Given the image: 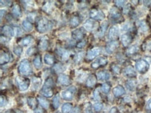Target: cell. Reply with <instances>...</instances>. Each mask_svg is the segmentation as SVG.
I'll list each match as a JSON object with an SVG mask.
<instances>
[{
    "label": "cell",
    "mask_w": 151,
    "mask_h": 113,
    "mask_svg": "<svg viewBox=\"0 0 151 113\" xmlns=\"http://www.w3.org/2000/svg\"><path fill=\"white\" fill-rule=\"evenodd\" d=\"M51 28H52V24L46 17H39L36 22V29L40 33L47 32L51 29Z\"/></svg>",
    "instance_id": "obj_1"
},
{
    "label": "cell",
    "mask_w": 151,
    "mask_h": 113,
    "mask_svg": "<svg viewBox=\"0 0 151 113\" xmlns=\"http://www.w3.org/2000/svg\"><path fill=\"white\" fill-rule=\"evenodd\" d=\"M54 85V82L52 79L48 78L44 83L43 87L40 92L44 96L46 97H51L53 95V91H52V87Z\"/></svg>",
    "instance_id": "obj_2"
},
{
    "label": "cell",
    "mask_w": 151,
    "mask_h": 113,
    "mask_svg": "<svg viewBox=\"0 0 151 113\" xmlns=\"http://www.w3.org/2000/svg\"><path fill=\"white\" fill-rule=\"evenodd\" d=\"M19 72L22 75H27L31 72V68L30 66V63L28 61V60H22L20 62L18 67Z\"/></svg>",
    "instance_id": "obj_3"
},
{
    "label": "cell",
    "mask_w": 151,
    "mask_h": 113,
    "mask_svg": "<svg viewBox=\"0 0 151 113\" xmlns=\"http://www.w3.org/2000/svg\"><path fill=\"white\" fill-rule=\"evenodd\" d=\"M135 67H136V69L141 74H144L146 72H148L149 68H150V65L145 60L140 59L136 61Z\"/></svg>",
    "instance_id": "obj_4"
},
{
    "label": "cell",
    "mask_w": 151,
    "mask_h": 113,
    "mask_svg": "<svg viewBox=\"0 0 151 113\" xmlns=\"http://www.w3.org/2000/svg\"><path fill=\"white\" fill-rule=\"evenodd\" d=\"M77 89L74 86L68 88L66 90H64L61 92V96L64 100L66 101H71L74 98V95L76 92Z\"/></svg>",
    "instance_id": "obj_5"
},
{
    "label": "cell",
    "mask_w": 151,
    "mask_h": 113,
    "mask_svg": "<svg viewBox=\"0 0 151 113\" xmlns=\"http://www.w3.org/2000/svg\"><path fill=\"white\" fill-rule=\"evenodd\" d=\"M16 82L19 87V89L21 91L27 90L29 87V85H30V81L29 79L22 77H17Z\"/></svg>",
    "instance_id": "obj_6"
},
{
    "label": "cell",
    "mask_w": 151,
    "mask_h": 113,
    "mask_svg": "<svg viewBox=\"0 0 151 113\" xmlns=\"http://www.w3.org/2000/svg\"><path fill=\"white\" fill-rule=\"evenodd\" d=\"M109 18L111 19L112 22H120L123 17L120 11L118 10V8H115V7H113V8H112V9L110 10Z\"/></svg>",
    "instance_id": "obj_7"
},
{
    "label": "cell",
    "mask_w": 151,
    "mask_h": 113,
    "mask_svg": "<svg viewBox=\"0 0 151 113\" xmlns=\"http://www.w3.org/2000/svg\"><path fill=\"white\" fill-rule=\"evenodd\" d=\"M90 16L91 18L94 19H99V20H102L104 19L105 15L104 13L100 10L97 9H92L90 12Z\"/></svg>",
    "instance_id": "obj_8"
},
{
    "label": "cell",
    "mask_w": 151,
    "mask_h": 113,
    "mask_svg": "<svg viewBox=\"0 0 151 113\" xmlns=\"http://www.w3.org/2000/svg\"><path fill=\"white\" fill-rule=\"evenodd\" d=\"M107 59L105 57H99L93 63L91 64V67L94 69H98L100 67L104 66V65H107Z\"/></svg>",
    "instance_id": "obj_9"
},
{
    "label": "cell",
    "mask_w": 151,
    "mask_h": 113,
    "mask_svg": "<svg viewBox=\"0 0 151 113\" xmlns=\"http://www.w3.org/2000/svg\"><path fill=\"white\" fill-rule=\"evenodd\" d=\"M57 52L58 55L60 56L63 61H67L68 58H69L70 56H71V52H70L69 51L66 50V49H65L61 48V47H59V48L57 49Z\"/></svg>",
    "instance_id": "obj_10"
},
{
    "label": "cell",
    "mask_w": 151,
    "mask_h": 113,
    "mask_svg": "<svg viewBox=\"0 0 151 113\" xmlns=\"http://www.w3.org/2000/svg\"><path fill=\"white\" fill-rule=\"evenodd\" d=\"M123 75L125 76L128 77V78H132L135 77L136 76V72L135 71V70L131 65L126 67L123 70Z\"/></svg>",
    "instance_id": "obj_11"
},
{
    "label": "cell",
    "mask_w": 151,
    "mask_h": 113,
    "mask_svg": "<svg viewBox=\"0 0 151 113\" xmlns=\"http://www.w3.org/2000/svg\"><path fill=\"white\" fill-rule=\"evenodd\" d=\"M101 52V49L100 47H95L94 49H91L88 52L87 54V59L88 60H92L96 56H98Z\"/></svg>",
    "instance_id": "obj_12"
},
{
    "label": "cell",
    "mask_w": 151,
    "mask_h": 113,
    "mask_svg": "<svg viewBox=\"0 0 151 113\" xmlns=\"http://www.w3.org/2000/svg\"><path fill=\"white\" fill-rule=\"evenodd\" d=\"M58 83L62 85H69L71 84V79L68 75L61 74L57 79Z\"/></svg>",
    "instance_id": "obj_13"
},
{
    "label": "cell",
    "mask_w": 151,
    "mask_h": 113,
    "mask_svg": "<svg viewBox=\"0 0 151 113\" xmlns=\"http://www.w3.org/2000/svg\"><path fill=\"white\" fill-rule=\"evenodd\" d=\"M118 42L117 41H115V40H114V41H111L108 42L106 47L107 52L108 54H112V53L118 47Z\"/></svg>",
    "instance_id": "obj_14"
},
{
    "label": "cell",
    "mask_w": 151,
    "mask_h": 113,
    "mask_svg": "<svg viewBox=\"0 0 151 113\" xmlns=\"http://www.w3.org/2000/svg\"><path fill=\"white\" fill-rule=\"evenodd\" d=\"M119 34V30L117 26H114L110 28L109 31L108 33V38L110 40H114V39L117 38Z\"/></svg>",
    "instance_id": "obj_15"
},
{
    "label": "cell",
    "mask_w": 151,
    "mask_h": 113,
    "mask_svg": "<svg viewBox=\"0 0 151 113\" xmlns=\"http://www.w3.org/2000/svg\"><path fill=\"white\" fill-rule=\"evenodd\" d=\"M96 25L97 24L94 19H87L84 24V27L87 31H92L96 27Z\"/></svg>",
    "instance_id": "obj_16"
},
{
    "label": "cell",
    "mask_w": 151,
    "mask_h": 113,
    "mask_svg": "<svg viewBox=\"0 0 151 113\" xmlns=\"http://www.w3.org/2000/svg\"><path fill=\"white\" fill-rule=\"evenodd\" d=\"M121 42H122L124 47H127L131 43L132 38V36L128 34V33H125V34H123L121 36Z\"/></svg>",
    "instance_id": "obj_17"
},
{
    "label": "cell",
    "mask_w": 151,
    "mask_h": 113,
    "mask_svg": "<svg viewBox=\"0 0 151 113\" xmlns=\"http://www.w3.org/2000/svg\"><path fill=\"white\" fill-rule=\"evenodd\" d=\"M97 77L100 81H107L110 79V74L107 71H100L97 73Z\"/></svg>",
    "instance_id": "obj_18"
},
{
    "label": "cell",
    "mask_w": 151,
    "mask_h": 113,
    "mask_svg": "<svg viewBox=\"0 0 151 113\" xmlns=\"http://www.w3.org/2000/svg\"><path fill=\"white\" fill-rule=\"evenodd\" d=\"M84 31H82V29H76L72 32V36H73V38L75 39V40H82V39L84 38Z\"/></svg>",
    "instance_id": "obj_19"
},
{
    "label": "cell",
    "mask_w": 151,
    "mask_h": 113,
    "mask_svg": "<svg viewBox=\"0 0 151 113\" xmlns=\"http://www.w3.org/2000/svg\"><path fill=\"white\" fill-rule=\"evenodd\" d=\"M2 33L7 37H13L15 35L14 29H12L10 26L6 25L2 28Z\"/></svg>",
    "instance_id": "obj_20"
},
{
    "label": "cell",
    "mask_w": 151,
    "mask_h": 113,
    "mask_svg": "<svg viewBox=\"0 0 151 113\" xmlns=\"http://www.w3.org/2000/svg\"><path fill=\"white\" fill-rule=\"evenodd\" d=\"M38 47L41 50H46L48 47V38L46 36H44L40 40L39 44H38Z\"/></svg>",
    "instance_id": "obj_21"
},
{
    "label": "cell",
    "mask_w": 151,
    "mask_h": 113,
    "mask_svg": "<svg viewBox=\"0 0 151 113\" xmlns=\"http://www.w3.org/2000/svg\"><path fill=\"white\" fill-rule=\"evenodd\" d=\"M113 93L114 96L118 97L123 95L125 93V90L123 87H122V86L121 85H118L113 89Z\"/></svg>",
    "instance_id": "obj_22"
},
{
    "label": "cell",
    "mask_w": 151,
    "mask_h": 113,
    "mask_svg": "<svg viewBox=\"0 0 151 113\" xmlns=\"http://www.w3.org/2000/svg\"><path fill=\"white\" fill-rule=\"evenodd\" d=\"M44 62L47 65H52L54 63V56L50 54H46L44 56Z\"/></svg>",
    "instance_id": "obj_23"
},
{
    "label": "cell",
    "mask_w": 151,
    "mask_h": 113,
    "mask_svg": "<svg viewBox=\"0 0 151 113\" xmlns=\"http://www.w3.org/2000/svg\"><path fill=\"white\" fill-rule=\"evenodd\" d=\"M22 25L24 31H26L27 32H29V31H31L33 29L32 24L28 19H24L23 22H22Z\"/></svg>",
    "instance_id": "obj_24"
},
{
    "label": "cell",
    "mask_w": 151,
    "mask_h": 113,
    "mask_svg": "<svg viewBox=\"0 0 151 113\" xmlns=\"http://www.w3.org/2000/svg\"><path fill=\"white\" fill-rule=\"evenodd\" d=\"M107 26H108L107 22H105L104 23H103L100 28V29L98 30L97 33V36L98 37H103V35L105 34V33L106 32V30L107 29Z\"/></svg>",
    "instance_id": "obj_25"
},
{
    "label": "cell",
    "mask_w": 151,
    "mask_h": 113,
    "mask_svg": "<svg viewBox=\"0 0 151 113\" xmlns=\"http://www.w3.org/2000/svg\"><path fill=\"white\" fill-rule=\"evenodd\" d=\"M33 41H34V39H33L32 37L31 36H28L27 37H25V38H24L22 40H21L20 44L21 45L24 46V47H27V46L31 45V44L33 42Z\"/></svg>",
    "instance_id": "obj_26"
},
{
    "label": "cell",
    "mask_w": 151,
    "mask_h": 113,
    "mask_svg": "<svg viewBox=\"0 0 151 113\" xmlns=\"http://www.w3.org/2000/svg\"><path fill=\"white\" fill-rule=\"evenodd\" d=\"M12 13L15 17H20L22 16V11H21L20 7L19 5L15 4V6L13 7V9H12Z\"/></svg>",
    "instance_id": "obj_27"
},
{
    "label": "cell",
    "mask_w": 151,
    "mask_h": 113,
    "mask_svg": "<svg viewBox=\"0 0 151 113\" xmlns=\"http://www.w3.org/2000/svg\"><path fill=\"white\" fill-rule=\"evenodd\" d=\"M96 83V78L94 74L90 75L89 76V78L87 79V85L88 87L91 88L94 87V86Z\"/></svg>",
    "instance_id": "obj_28"
},
{
    "label": "cell",
    "mask_w": 151,
    "mask_h": 113,
    "mask_svg": "<svg viewBox=\"0 0 151 113\" xmlns=\"http://www.w3.org/2000/svg\"><path fill=\"white\" fill-rule=\"evenodd\" d=\"M38 103L40 104V105H41L42 107H43V108L45 109H47L50 106V103H49L48 101H47L46 99L43 98V97H38Z\"/></svg>",
    "instance_id": "obj_29"
},
{
    "label": "cell",
    "mask_w": 151,
    "mask_h": 113,
    "mask_svg": "<svg viewBox=\"0 0 151 113\" xmlns=\"http://www.w3.org/2000/svg\"><path fill=\"white\" fill-rule=\"evenodd\" d=\"M37 100L38 99L34 98V97H29V98L27 99L28 105H29V107L33 109L37 108L36 107V106H37Z\"/></svg>",
    "instance_id": "obj_30"
},
{
    "label": "cell",
    "mask_w": 151,
    "mask_h": 113,
    "mask_svg": "<svg viewBox=\"0 0 151 113\" xmlns=\"http://www.w3.org/2000/svg\"><path fill=\"white\" fill-rule=\"evenodd\" d=\"M10 61V56L9 54L6 52L1 53V65L6 64Z\"/></svg>",
    "instance_id": "obj_31"
},
{
    "label": "cell",
    "mask_w": 151,
    "mask_h": 113,
    "mask_svg": "<svg viewBox=\"0 0 151 113\" xmlns=\"http://www.w3.org/2000/svg\"><path fill=\"white\" fill-rule=\"evenodd\" d=\"M73 109V105L71 103H65L62 105L61 111L63 113H70Z\"/></svg>",
    "instance_id": "obj_32"
},
{
    "label": "cell",
    "mask_w": 151,
    "mask_h": 113,
    "mask_svg": "<svg viewBox=\"0 0 151 113\" xmlns=\"http://www.w3.org/2000/svg\"><path fill=\"white\" fill-rule=\"evenodd\" d=\"M80 19L77 16H73L71 19L70 21V25L71 26V27H76L80 24Z\"/></svg>",
    "instance_id": "obj_33"
},
{
    "label": "cell",
    "mask_w": 151,
    "mask_h": 113,
    "mask_svg": "<svg viewBox=\"0 0 151 113\" xmlns=\"http://www.w3.org/2000/svg\"><path fill=\"white\" fill-rule=\"evenodd\" d=\"M139 51V47L137 45H132L130 47L127 49V54L129 56L133 55V54H136Z\"/></svg>",
    "instance_id": "obj_34"
},
{
    "label": "cell",
    "mask_w": 151,
    "mask_h": 113,
    "mask_svg": "<svg viewBox=\"0 0 151 113\" xmlns=\"http://www.w3.org/2000/svg\"><path fill=\"white\" fill-rule=\"evenodd\" d=\"M54 71L56 72V73L59 74L61 73L62 72H64L65 70V67L62 64H60V63H58V64L55 65L53 68Z\"/></svg>",
    "instance_id": "obj_35"
},
{
    "label": "cell",
    "mask_w": 151,
    "mask_h": 113,
    "mask_svg": "<svg viewBox=\"0 0 151 113\" xmlns=\"http://www.w3.org/2000/svg\"><path fill=\"white\" fill-rule=\"evenodd\" d=\"M34 65L35 66V68L36 69H39L41 68V58L39 55H38L36 58H34Z\"/></svg>",
    "instance_id": "obj_36"
},
{
    "label": "cell",
    "mask_w": 151,
    "mask_h": 113,
    "mask_svg": "<svg viewBox=\"0 0 151 113\" xmlns=\"http://www.w3.org/2000/svg\"><path fill=\"white\" fill-rule=\"evenodd\" d=\"M139 27L141 31L143 33L147 32L148 30V26H147V24H145V22H143V21H141V22H139Z\"/></svg>",
    "instance_id": "obj_37"
},
{
    "label": "cell",
    "mask_w": 151,
    "mask_h": 113,
    "mask_svg": "<svg viewBox=\"0 0 151 113\" xmlns=\"http://www.w3.org/2000/svg\"><path fill=\"white\" fill-rule=\"evenodd\" d=\"M125 85L128 90H134L135 87H136V82L133 80H130L128 81L125 83Z\"/></svg>",
    "instance_id": "obj_38"
},
{
    "label": "cell",
    "mask_w": 151,
    "mask_h": 113,
    "mask_svg": "<svg viewBox=\"0 0 151 113\" xmlns=\"http://www.w3.org/2000/svg\"><path fill=\"white\" fill-rule=\"evenodd\" d=\"M84 54H85V52H84L77 53V54H76V56H75V63H80V62L82 60V58H84Z\"/></svg>",
    "instance_id": "obj_39"
},
{
    "label": "cell",
    "mask_w": 151,
    "mask_h": 113,
    "mask_svg": "<svg viewBox=\"0 0 151 113\" xmlns=\"http://www.w3.org/2000/svg\"><path fill=\"white\" fill-rule=\"evenodd\" d=\"M59 94H57L54 97L53 99V106L54 108L57 109L59 106V102H60V98H59Z\"/></svg>",
    "instance_id": "obj_40"
},
{
    "label": "cell",
    "mask_w": 151,
    "mask_h": 113,
    "mask_svg": "<svg viewBox=\"0 0 151 113\" xmlns=\"http://www.w3.org/2000/svg\"><path fill=\"white\" fill-rule=\"evenodd\" d=\"M13 53L17 56H20L22 53V48L20 46H15L13 48Z\"/></svg>",
    "instance_id": "obj_41"
},
{
    "label": "cell",
    "mask_w": 151,
    "mask_h": 113,
    "mask_svg": "<svg viewBox=\"0 0 151 113\" xmlns=\"http://www.w3.org/2000/svg\"><path fill=\"white\" fill-rule=\"evenodd\" d=\"M101 90L105 94H107L110 90V85L108 83H105L103 84V85H102Z\"/></svg>",
    "instance_id": "obj_42"
},
{
    "label": "cell",
    "mask_w": 151,
    "mask_h": 113,
    "mask_svg": "<svg viewBox=\"0 0 151 113\" xmlns=\"http://www.w3.org/2000/svg\"><path fill=\"white\" fill-rule=\"evenodd\" d=\"M103 107V105L101 103H96V104H94V108L96 112H100V111H101Z\"/></svg>",
    "instance_id": "obj_43"
},
{
    "label": "cell",
    "mask_w": 151,
    "mask_h": 113,
    "mask_svg": "<svg viewBox=\"0 0 151 113\" xmlns=\"http://www.w3.org/2000/svg\"><path fill=\"white\" fill-rule=\"evenodd\" d=\"M14 33H15V36L17 37L22 36L23 34V32H22V29L20 27H15L14 29Z\"/></svg>",
    "instance_id": "obj_44"
},
{
    "label": "cell",
    "mask_w": 151,
    "mask_h": 113,
    "mask_svg": "<svg viewBox=\"0 0 151 113\" xmlns=\"http://www.w3.org/2000/svg\"><path fill=\"white\" fill-rule=\"evenodd\" d=\"M32 82H33V83H34V87L38 88V85H39L40 83V79H39V78H36V77L33 78Z\"/></svg>",
    "instance_id": "obj_45"
},
{
    "label": "cell",
    "mask_w": 151,
    "mask_h": 113,
    "mask_svg": "<svg viewBox=\"0 0 151 113\" xmlns=\"http://www.w3.org/2000/svg\"><path fill=\"white\" fill-rule=\"evenodd\" d=\"M36 47H30V48H29L27 49V54L28 56H31V55H33L34 53H36Z\"/></svg>",
    "instance_id": "obj_46"
},
{
    "label": "cell",
    "mask_w": 151,
    "mask_h": 113,
    "mask_svg": "<svg viewBox=\"0 0 151 113\" xmlns=\"http://www.w3.org/2000/svg\"><path fill=\"white\" fill-rule=\"evenodd\" d=\"M94 96L95 99H96V100H100V95L99 89H96V90L94 91Z\"/></svg>",
    "instance_id": "obj_47"
},
{
    "label": "cell",
    "mask_w": 151,
    "mask_h": 113,
    "mask_svg": "<svg viewBox=\"0 0 151 113\" xmlns=\"http://www.w3.org/2000/svg\"><path fill=\"white\" fill-rule=\"evenodd\" d=\"M85 113H93L92 111V107L90 103H88L87 107L85 108Z\"/></svg>",
    "instance_id": "obj_48"
},
{
    "label": "cell",
    "mask_w": 151,
    "mask_h": 113,
    "mask_svg": "<svg viewBox=\"0 0 151 113\" xmlns=\"http://www.w3.org/2000/svg\"><path fill=\"white\" fill-rule=\"evenodd\" d=\"M11 4V1H1V6H6L7 5V6H9Z\"/></svg>",
    "instance_id": "obj_49"
},
{
    "label": "cell",
    "mask_w": 151,
    "mask_h": 113,
    "mask_svg": "<svg viewBox=\"0 0 151 113\" xmlns=\"http://www.w3.org/2000/svg\"><path fill=\"white\" fill-rule=\"evenodd\" d=\"M115 3L117 6L122 7L123 6V5L125 3V1H116Z\"/></svg>",
    "instance_id": "obj_50"
},
{
    "label": "cell",
    "mask_w": 151,
    "mask_h": 113,
    "mask_svg": "<svg viewBox=\"0 0 151 113\" xmlns=\"http://www.w3.org/2000/svg\"><path fill=\"white\" fill-rule=\"evenodd\" d=\"M130 10V4H127V6L124 8V10H123V13L125 14H127L129 13Z\"/></svg>",
    "instance_id": "obj_51"
},
{
    "label": "cell",
    "mask_w": 151,
    "mask_h": 113,
    "mask_svg": "<svg viewBox=\"0 0 151 113\" xmlns=\"http://www.w3.org/2000/svg\"><path fill=\"white\" fill-rule=\"evenodd\" d=\"M6 103V101L5 99V97L1 96V107H3Z\"/></svg>",
    "instance_id": "obj_52"
},
{
    "label": "cell",
    "mask_w": 151,
    "mask_h": 113,
    "mask_svg": "<svg viewBox=\"0 0 151 113\" xmlns=\"http://www.w3.org/2000/svg\"><path fill=\"white\" fill-rule=\"evenodd\" d=\"M72 113H81V109L80 106H76L75 107L74 109H73V112Z\"/></svg>",
    "instance_id": "obj_53"
},
{
    "label": "cell",
    "mask_w": 151,
    "mask_h": 113,
    "mask_svg": "<svg viewBox=\"0 0 151 113\" xmlns=\"http://www.w3.org/2000/svg\"><path fill=\"white\" fill-rule=\"evenodd\" d=\"M146 108H147V110L150 111V112H151V99L148 101V103H147Z\"/></svg>",
    "instance_id": "obj_54"
},
{
    "label": "cell",
    "mask_w": 151,
    "mask_h": 113,
    "mask_svg": "<svg viewBox=\"0 0 151 113\" xmlns=\"http://www.w3.org/2000/svg\"><path fill=\"white\" fill-rule=\"evenodd\" d=\"M113 70L115 72H116V73H118L119 70H120V68H119V67L117 66V65H114Z\"/></svg>",
    "instance_id": "obj_55"
},
{
    "label": "cell",
    "mask_w": 151,
    "mask_h": 113,
    "mask_svg": "<svg viewBox=\"0 0 151 113\" xmlns=\"http://www.w3.org/2000/svg\"><path fill=\"white\" fill-rule=\"evenodd\" d=\"M109 113H119L118 112V109L116 108V107H112V110H110Z\"/></svg>",
    "instance_id": "obj_56"
},
{
    "label": "cell",
    "mask_w": 151,
    "mask_h": 113,
    "mask_svg": "<svg viewBox=\"0 0 151 113\" xmlns=\"http://www.w3.org/2000/svg\"><path fill=\"white\" fill-rule=\"evenodd\" d=\"M85 44H86V42L84 41L81 42L80 43H79L78 45H77V47H78V48H82V47H83L85 45Z\"/></svg>",
    "instance_id": "obj_57"
},
{
    "label": "cell",
    "mask_w": 151,
    "mask_h": 113,
    "mask_svg": "<svg viewBox=\"0 0 151 113\" xmlns=\"http://www.w3.org/2000/svg\"><path fill=\"white\" fill-rule=\"evenodd\" d=\"M34 113H43V111L39 107H38V108H36V110H34Z\"/></svg>",
    "instance_id": "obj_58"
},
{
    "label": "cell",
    "mask_w": 151,
    "mask_h": 113,
    "mask_svg": "<svg viewBox=\"0 0 151 113\" xmlns=\"http://www.w3.org/2000/svg\"><path fill=\"white\" fill-rule=\"evenodd\" d=\"M6 13V10H4V9L1 10V18H2L3 17V15H4V13Z\"/></svg>",
    "instance_id": "obj_59"
},
{
    "label": "cell",
    "mask_w": 151,
    "mask_h": 113,
    "mask_svg": "<svg viewBox=\"0 0 151 113\" xmlns=\"http://www.w3.org/2000/svg\"><path fill=\"white\" fill-rule=\"evenodd\" d=\"M144 4L146 5V6H150L151 1H144Z\"/></svg>",
    "instance_id": "obj_60"
},
{
    "label": "cell",
    "mask_w": 151,
    "mask_h": 113,
    "mask_svg": "<svg viewBox=\"0 0 151 113\" xmlns=\"http://www.w3.org/2000/svg\"><path fill=\"white\" fill-rule=\"evenodd\" d=\"M5 113H13V112H12V111H7V112Z\"/></svg>",
    "instance_id": "obj_61"
}]
</instances>
